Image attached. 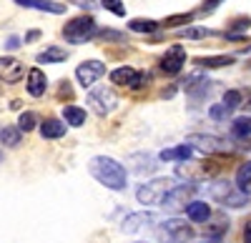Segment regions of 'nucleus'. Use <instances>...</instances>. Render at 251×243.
<instances>
[{"mask_svg":"<svg viewBox=\"0 0 251 243\" xmlns=\"http://www.w3.org/2000/svg\"><path fill=\"white\" fill-rule=\"evenodd\" d=\"M71 3L78 5V8H83V10H93V8H98L100 0H71Z\"/></svg>","mask_w":251,"mask_h":243,"instance_id":"nucleus-32","label":"nucleus"},{"mask_svg":"<svg viewBox=\"0 0 251 243\" xmlns=\"http://www.w3.org/2000/svg\"><path fill=\"white\" fill-rule=\"evenodd\" d=\"M219 3H224V0H203V8H201V13H211Z\"/></svg>","mask_w":251,"mask_h":243,"instance_id":"nucleus-33","label":"nucleus"},{"mask_svg":"<svg viewBox=\"0 0 251 243\" xmlns=\"http://www.w3.org/2000/svg\"><path fill=\"white\" fill-rule=\"evenodd\" d=\"M40 135L43 138H60L66 135V123H60L58 118H46L40 123Z\"/></svg>","mask_w":251,"mask_h":243,"instance_id":"nucleus-16","label":"nucleus"},{"mask_svg":"<svg viewBox=\"0 0 251 243\" xmlns=\"http://www.w3.org/2000/svg\"><path fill=\"white\" fill-rule=\"evenodd\" d=\"M186 216L194 223H206V221H211V208H208L206 200H191L186 206Z\"/></svg>","mask_w":251,"mask_h":243,"instance_id":"nucleus-14","label":"nucleus"},{"mask_svg":"<svg viewBox=\"0 0 251 243\" xmlns=\"http://www.w3.org/2000/svg\"><path fill=\"white\" fill-rule=\"evenodd\" d=\"M156 238L161 243H191L194 241V228L188 226L183 218H169L156 228Z\"/></svg>","mask_w":251,"mask_h":243,"instance_id":"nucleus-2","label":"nucleus"},{"mask_svg":"<svg viewBox=\"0 0 251 243\" xmlns=\"http://www.w3.org/2000/svg\"><path fill=\"white\" fill-rule=\"evenodd\" d=\"M153 221H156L153 213H131V216L121 223V231H123V233H136V231H141L143 226H151Z\"/></svg>","mask_w":251,"mask_h":243,"instance_id":"nucleus-13","label":"nucleus"},{"mask_svg":"<svg viewBox=\"0 0 251 243\" xmlns=\"http://www.w3.org/2000/svg\"><path fill=\"white\" fill-rule=\"evenodd\" d=\"M208 115H211L214 120H224V118H228V115H231V110H228L224 103H216V106H211V108H208Z\"/></svg>","mask_w":251,"mask_h":243,"instance_id":"nucleus-30","label":"nucleus"},{"mask_svg":"<svg viewBox=\"0 0 251 243\" xmlns=\"http://www.w3.org/2000/svg\"><path fill=\"white\" fill-rule=\"evenodd\" d=\"M194 153V148H188V146H176V148H166L161 151V160H188Z\"/></svg>","mask_w":251,"mask_h":243,"instance_id":"nucleus-20","label":"nucleus"},{"mask_svg":"<svg viewBox=\"0 0 251 243\" xmlns=\"http://www.w3.org/2000/svg\"><path fill=\"white\" fill-rule=\"evenodd\" d=\"M244 243H251V218L246 221V226H244Z\"/></svg>","mask_w":251,"mask_h":243,"instance_id":"nucleus-34","label":"nucleus"},{"mask_svg":"<svg viewBox=\"0 0 251 243\" xmlns=\"http://www.w3.org/2000/svg\"><path fill=\"white\" fill-rule=\"evenodd\" d=\"M28 8L43 10V13H53V15H63L68 5H60V3H55V0H30Z\"/></svg>","mask_w":251,"mask_h":243,"instance_id":"nucleus-19","label":"nucleus"},{"mask_svg":"<svg viewBox=\"0 0 251 243\" xmlns=\"http://www.w3.org/2000/svg\"><path fill=\"white\" fill-rule=\"evenodd\" d=\"M194 191H196V186H194V183H186V186H174L169 193H166V198L161 200V203H163V208H169V211L186 208L188 203H191L188 198L194 196Z\"/></svg>","mask_w":251,"mask_h":243,"instance_id":"nucleus-9","label":"nucleus"},{"mask_svg":"<svg viewBox=\"0 0 251 243\" xmlns=\"http://www.w3.org/2000/svg\"><path fill=\"white\" fill-rule=\"evenodd\" d=\"M181 35H186V38H203V35H211V30H206V28H186V30H181Z\"/></svg>","mask_w":251,"mask_h":243,"instance_id":"nucleus-31","label":"nucleus"},{"mask_svg":"<svg viewBox=\"0 0 251 243\" xmlns=\"http://www.w3.org/2000/svg\"><path fill=\"white\" fill-rule=\"evenodd\" d=\"M128 28H131L133 33H153V30L158 28V23H156V20H143V18H136V20H131V23H128Z\"/></svg>","mask_w":251,"mask_h":243,"instance_id":"nucleus-25","label":"nucleus"},{"mask_svg":"<svg viewBox=\"0 0 251 243\" xmlns=\"http://www.w3.org/2000/svg\"><path fill=\"white\" fill-rule=\"evenodd\" d=\"M241 100H244V93H241V90H226V93H224V106H226L228 110L239 108Z\"/></svg>","mask_w":251,"mask_h":243,"instance_id":"nucleus-26","label":"nucleus"},{"mask_svg":"<svg viewBox=\"0 0 251 243\" xmlns=\"http://www.w3.org/2000/svg\"><path fill=\"white\" fill-rule=\"evenodd\" d=\"M191 20H194V13H181V15L166 18V20H163V25H166V28H176V25H188Z\"/></svg>","mask_w":251,"mask_h":243,"instance_id":"nucleus-27","label":"nucleus"},{"mask_svg":"<svg viewBox=\"0 0 251 243\" xmlns=\"http://www.w3.org/2000/svg\"><path fill=\"white\" fill-rule=\"evenodd\" d=\"M241 106H244L246 110H251V93H246V95H244V100H241Z\"/></svg>","mask_w":251,"mask_h":243,"instance_id":"nucleus-35","label":"nucleus"},{"mask_svg":"<svg viewBox=\"0 0 251 243\" xmlns=\"http://www.w3.org/2000/svg\"><path fill=\"white\" fill-rule=\"evenodd\" d=\"M186 146L188 148H199L206 155H224V153H231L234 146L228 140L219 138V135H203V133H194L186 138Z\"/></svg>","mask_w":251,"mask_h":243,"instance_id":"nucleus-4","label":"nucleus"},{"mask_svg":"<svg viewBox=\"0 0 251 243\" xmlns=\"http://www.w3.org/2000/svg\"><path fill=\"white\" fill-rule=\"evenodd\" d=\"M46 88H48L46 73L40 70V68H33V70H28V93H30L33 98H40V95L46 93Z\"/></svg>","mask_w":251,"mask_h":243,"instance_id":"nucleus-15","label":"nucleus"},{"mask_svg":"<svg viewBox=\"0 0 251 243\" xmlns=\"http://www.w3.org/2000/svg\"><path fill=\"white\" fill-rule=\"evenodd\" d=\"M96 33H98V25L91 15H78L63 28V38H66L68 43H86V40H91Z\"/></svg>","mask_w":251,"mask_h":243,"instance_id":"nucleus-5","label":"nucleus"},{"mask_svg":"<svg viewBox=\"0 0 251 243\" xmlns=\"http://www.w3.org/2000/svg\"><path fill=\"white\" fill-rule=\"evenodd\" d=\"M106 73V66L100 63V60H86V63H80L78 70H75V78L83 88H91L96 80Z\"/></svg>","mask_w":251,"mask_h":243,"instance_id":"nucleus-10","label":"nucleus"},{"mask_svg":"<svg viewBox=\"0 0 251 243\" xmlns=\"http://www.w3.org/2000/svg\"><path fill=\"white\" fill-rule=\"evenodd\" d=\"M138 243H143V241H138Z\"/></svg>","mask_w":251,"mask_h":243,"instance_id":"nucleus-39","label":"nucleus"},{"mask_svg":"<svg viewBox=\"0 0 251 243\" xmlns=\"http://www.w3.org/2000/svg\"><path fill=\"white\" fill-rule=\"evenodd\" d=\"M35 126H38V118H35V113H30V110L23 113V115H20V120H18V131H25V133L33 131Z\"/></svg>","mask_w":251,"mask_h":243,"instance_id":"nucleus-28","label":"nucleus"},{"mask_svg":"<svg viewBox=\"0 0 251 243\" xmlns=\"http://www.w3.org/2000/svg\"><path fill=\"white\" fill-rule=\"evenodd\" d=\"M0 140H3L5 146L15 148V146H20V131L15 126H5L3 131H0Z\"/></svg>","mask_w":251,"mask_h":243,"instance_id":"nucleus-24","label":"nucleus"},{"mask_svg":"<svg viewBox=\"0 0 251 243\" xmlns=\"http://www.w3.org/2000/svg\"><path fill=\"white\" fill-rule=\"evenodd\" d=\"M23 73H25V68L18 58H0V80L18 83V80L23 78Z\"/></svg>","mask_w":251,"mask_h":243,"instance_id":"nucleus-12","label":"nucleus"},{"mask_svg":"<svg viewBox=\"0 0 251 243\" xmlns=\"http://www.w3.org/2000/svg\"><path fill=\"white\" fill-rule=\"evenodd\" d=\"M171 188H174L171 178H153V180L143 183L136 191V198H138V203H143V206H156V203H161V200L166 198V193H169Z\"/></svg>","mask_w":251,"mask_h":243,"instance_id":"nucleus-6","label":"nucleus"},{"mask_svg":"<svg viewBox=\"0 0 251 243\" xmlns=\"http://www.w3.org/2000/svg\"><path fill=\"white\" fill-rule=\"evenodd\" d=\"M68 58V50H63V48H55V45H50V48H46L43 53H38L35 55V60L38 63H60V60H66Z\"/></svg>","mask_w":251,"mask_h":243,"instance_id":"nucleus-17","label":"nucleus"},{"mask_svg":"<svg viewBox=\"0 0 251 243\" xmlns=\"http://www.w3.org/2000/svg\"><path fill=\"white\" fill-rule=\"evenodd\" d=\"M63 118H66L68 126L78 128V126L86 123V110L78 108V106H63Z\"/></svg>","mask_w":251,"mask_h":243,"instance_id":"nucleus-18","label":"nucleus"},{"mask_svg":"<svg viewBox=\"0 0 251 243\" xmlns=\"http://www.w3.org/2000/svg\"><path fill=\"white\" fill-rule=\"evenodd\" d=\"M239 191H244V193H249V188H251V160H246V163H241L239 166V171H236V183H234Z\"/></svg>","mask_w":251,"mask_h":243,"instance_id":"nucleus-21","label":"nucleus"},{"mask_svg":"<svg viewBox=\"0 0 251 243\" xmlns=\"http://www.w3.org/2000/svg\"><path fill=\"white\" fill-rule=\"evenodd\" d=\"M18 43H20L18 38H10V40H8V48H18Z\"/></svg>","mask_w":251,"mask_h":243,"instance_id":"nucleus-36","label":"nucleus"},{"mask_svg":"<svg viewBox=\"0 0 251 243\" xmlns=\"http://www.w3.org/2000/svg\"><path fill=\"white\" fill-rule=\"evenodd\" d=\"M100 3H103V8L111 10V13H113V15H118V18H123V15H126V8H123L121 0H100Z\"/></svg>","mask_w":251,"mask_h":243,"instance_id":"nucleus-29","label":"nucleus"},{"mask_svg":"<svg viewBox=\"0 0 251 243\" xmlns=\"http://www.w3.org/2000/svg\"><path fill=\"white\" fill-rule=\"evenodd\" d=\"M231 133L234 138H249L251 135V118H236L234 120V126H231Z\"/></svg>","mask_w":251,"mask_h":243,"instance_id":"nucleus-23","label":"nucleus"},{"mask_svg":"<svg viewBox=\"0 0 251 243\" xmlns=\"http://www.w3.org/2000/svg\"><path fill=\"white\" fill-rule=\"evenodd\" d=\"M88 171H91V176L98 180L100 186H106L111 191H123L126 183H128V173H126V168L118 163V160L108 158V155L91 158Z\"/></svg>","mask_w":251,"mask_h":243,"instance_id":"nucleus-1","label":"nucleus"},{"mask_svg":"<svg viewBox=\"0 0 251 243\" xmlns=\"http://www.w3.org/2000/svg\"><path fill=\"white\" fill-rule=\"evenodd\" d=\"M208 191H211V198L219 200L226 208H244L249 203V193L239 191L234 183H228V180H216Z\"/></svg>","mask_w":251,"mask_h":243,"instance_id":"nucleus-3","label":"nucleus"},{"mask_svg":"<svg viewBox=\"0 0 251 243\" xmlns=\"http://www.w3.org/2000/svg\"><path fill=\"white\" fill-rule=\"evenodd\" d=\"M88 106H93V110L98 115H106V113H111L118 106V98H116V93L111 88L98 86V88H91V93H88Z\"/></svg>","mask_w":251,"mask_h":243,"instance_id":"nucleus-7","label":"nucleus"},{"mask_svg":"<svg viewBox=\"0 0 251 243\" xmlns=\"http://www.w3.org/2000/svg\"><path fill=\"white\" fill-rule=\"evenodd\" d=\"M111 80L116 86H126V88H131V90H138V88H143L146 86V80H149V75L146 73H141V70H136V68H116L113 73H111Z\"/></svg>","mask_w":251,"mask_h":243,"instance_id":"nucleus-8","label":"nucleus"},{"mask_svg":"<svg viewBox=\"0 0 251 243\" xmlns=\"http://www.w3.org/2000/svg\"><path fill=\"white\" fill-rule=\"evenodd\" d=\"M196 63L201 68H224V66H231L234 58L231 55H208V58H199Z\"/></svg>","mask_w":251,"mask_h":243,"instance_id":"nucleus-22","label":"nucleus"},{"mask_svg":"<svg viewBox=\"0 0 251 243\" xmlns=\"http://www.w3.org/2000/svg\"><path fill=\"white\" fill-rule=\"evenodd\" d=\"M186 66V50L181 45H171L169 50H166V55L161 58V70L166 75H176L181 73V68Z\"/></svg>","mask_w":251,"mask_h":243,"instance_id":"nucleus-11","label":"nucleus"},{"mask_svg":"<svg viewBox=\"0 0 251 243\" xmlns=\"http://www.w3.org/2000/svg\"><path fill=\"white\" fill-rule=\"evenodd\" d=\"M0 160H3V153H0Z\"/></svg>","mask_w":251,"mask_h":243,"instance_id":"nucleus-38","label":"nucleus"},{"mask_svg":"<svg viewBox=\"0 0 251 243\" xmlns=\"http://www.w3.org/2000/svg\"><path fill=\"white\" fill-rule=\"evenodd\" d=\"M15 3H18V5H28V3H30V0H15Z\"/></svg>","mask_w":251,"mask_h":243,"instance_id":"nucleus-37","label":"nucleus"}]
</instances>
